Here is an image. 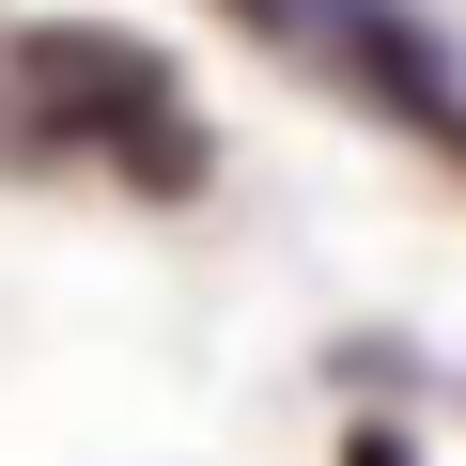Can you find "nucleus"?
<instances>
[{
    "instance_id": "f257e3e1",
    "label": "nucleus",
    "mask_w": 466,
    "mask_h": 466,
    "mask_svg": "<svg viewBox=\"0 0 466 466\" xmlns=\"http://www.w3.org/2000/svg\"><path fill=\"white\" fill-rule=\"evenodd\" d=\"M0 109H16V140H109V156H140V171H187V94L140 63V47H109V32H32L16 63H0Z\"/></svg>"
}]
</instances>
